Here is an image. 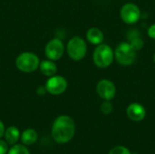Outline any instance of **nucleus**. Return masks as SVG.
<instances>
[{
    "instance_id": "5701e85b",
    "label": "nucleus",
    "mask_w": 155,
    "mask_h": 154,
    "mask_svg": "<svg viewBox=\"0 0 155 154\" xmlns=\"http://www.w3.org/2000/svg\"><path fill=\"white\" fill-rule=\"evenodd\" d=\"M153 61H154V63H155V54H154V55H153Z\"/></svg>"
},
{
    "instance_id": "aec40b11",
    "label": "nucleus",
    "mask_w": 155,
    "mask_h": 154,
    "mask_svg": "<svg viewBox=\"0 0 155 154\" xmlns=\"http://www.w3.org/2000/svg\"><path fill=\"white\" fill-rule=\"evenodd\" d=\"M148 35L152 39H154L155 40V24L154 25H152L149 27V29H148Z\"/></svg>"
},
{
    "instance_id": "20e7f679",
    "label": "nucleus",
    "mask_w": 155,
    "mask_h": 154,
    "mask_svg": "<svg viewBox=\"0 0 155 154\" xmlns=\"http://www.w3.org/2000/svg\"><path fill=\"white\" fill-rule=\"evenodd\" d=\"M66 51L72 60L81 61L87 53V44L82 37L74 36L69 40L66 45Z\"/></svg>"
},
{
    "instance_id": "412c9836",
    "label": "nucleus",
    "mask_w": 155,
    "mask_h": 154,
    "mask_svg": "<svg viewBox=\"0 0 155 154\" xmlns=\"http://www.w3.org/2000/svg\"><path fill=\"white\" fill-rule=\"evenodd\" d=\"M36 93H37V94H38V95H45V94L47 93L45 86H40V87L37 89Z\"/></svg>"
},
{
    "instance_id": "b1692460",
    "label": "nucleus",
    "mask_w": 155,
    "mask_h": 154,
    "mask_svg": "<svg viewBox=\"0 0 155 154\" xmlns=\"http://www.w3.org/2000/svg\"><path fill=\"white\" fill-rule=\"evenodd\" d=\"M132 154H137V153H136V152H134V153H132Z\"/></svg>"
},
{
    "instance_id": "423d86ee",
    "label": "nucleus",
    "mask_w": 155,
    "mask_h": 154,
    "mask_svg": "<svg viewBox=\"0 0 155 154\" xmlns=\"http://www.w3.org/2000/svg\"><path fill=\"white\" fill-rule=\"evenodd\" d=\"M68 84L66 79L61 75H54L48 78L45 84V88L48 93L52 95H60L67 89Z\"/></svg>"
},
{
    "instance_id": "dca6fc26",
    "label": "nucleus",
    "mask_w": 155,
    "mask_h": 154,
    "mask_svg": "<svg viewBox=\"0 0 155 154\" xmlns=\"http://www.w3.org/2000/svg\"><path fill=\"white\" fill-rule=\"evenodd\" d=\"M7 154H31L25 145L22 144H14L9 150Z\"/></svg>"
},
{
    "instance_id": "ddd939ff",
    "label": "nucleus",
    "mask_w": 155,
    "mask_h": 154,
    "mask_svg": "<svg viewBox=\"0 0 155 154\" xmlns=\"http://www.w3.org/2000/svg\"><path fill=\"white\" fill-rule=\"evenodd\" d=\"M4 136H5V142L11 145L16 144V143L19 141V139L21 137L20 131L15 126H9L8 128H6L5 131Z\"/></svg>"
},
{
    "instance_id": "f257e3e1",
    "label": "nucleus",
    "mask_w": 155,
    "mask_h": 154,
    "mask_svg": "<svg viewBox=\"0 0 155 154\" xmlns=\"http://www.w3.org/2000/svg\"><path fill=\"white\" fill-rule=\"evenodd\" d=\"M52 137L59 144L69 143L75 133L74 121L68 115H60L53 123Z\"/></svg>"
},
{
    "instance_id": "f3484780",
    "label": "nucleus",
    "mask_w": 155,
    "mask_h": 154,
    "mask_svg": "<svg viewBox=\"0 0 155 154\" xmlns=\"http://www.w3.org/2000/svg\"><path fill=\"white\" fill-rule=\"evenodd\" d=\"M113 109H114V106L110 101L104 100V102L101 104V112L104 114H110L113 112Z\"/></svg>"
},
{
    "instance_id": "6e6552de",
    "label": "nucleus",
    "mask_w": 155,
    "mask_h": 154,
    "mask_svg": "<svg viewBox=\"0 0 155 154\" xmlns=\"http://www.w3.org/2000/svg\"><path fill=\"white\" fill-rule=\"evenodd\" d=\"M122 20L128 25L135 24L141 17V10L134 3H127L124 5L120 11Z\"/></svg>"
},
{
    "instance_id": "f03ea898",
    "label": "nucleus",
    "mask_w": 155,
    "mask_h": 154,
    "mask_svg": "<svg viewBox=\"0 0 155 154\" xmlns=\"http://www.w3.org/2000/svg\"><path fill=\"white\" fill-rule=\"evenodd\" d=\"M40 60L37 54L32 52H24L15 59V65L22 73L29 74L36 71L39 68Z\"/></svg>"
},
{
    "instance_id": "2eb2a0df",
    "label": "nucleus",
    "mask_w": 155,
    "mask_h": 154,
    "mask_svg": "<svg viewBox=\"0 0 155 154\" xmlns=\"http://www.w3.org/2000/svg\"><path fill=\"white\" fill-rule=\"evenodd\" d=\"M37 138H38V135H37L36 131L31 128L25 130L22 133L21 137H20L22 143L25 146L33 145L34 143H35L37 141Z\"/></svg>"
},
{
    "instance_id": "4be33fe9",
    "label": "nucleus",
    "mask_w": 155,
    "mask_h": 154,
    "mask_svg": "<svg viewBox=\"0 0 155 154\" xmlns=\"http://www.w3.org/2000/svg\"><path fill=\"white\" fill-rule=\"evenodd\" d=\"M5 125H4L3 122H2V121H0V138L4 136V134H5Z\"/></svg>"
},
{
    "instance_id": "7ed1b4c3",
    "label": "nucleus",
    "mask_w": 155,
    "mask_h": 154,
    "mask_svg": "<svg viewBox=\"0 0 155 154\" xmlns=\"http://www.w3.org/2000/svg\"><path fill=\"white\" fill-rule=\"evenodd\" d=\"M114 54L113 49L108 44H98L95 48L93 54V59L94 64L97 67L104 69L109 67L112 64L114 61Z\"/></svg>"
},
{
    "instance_id": "a211bd4d",
    "label": "nucleus",
    "mask_w": 155,
    "mask_h": 154,
    "mask_svg": "<svg viewBox=\"0 0 155 154\" xmlns=\"http://www.w3.org/2000/svg\"><path fill=\"white\" fill-rule=\"evenodd\" d=\"M108 154H132L130 150L124 146H115L110 150Z\"/></svg>"
},
{
    "instance_id": "f8f14e48",
    "label": "nucleus",
    "mask_w": 155,
    "mask_h": 154,
    "mask_svg": "<svg viewBox=\"0 0 155 154\" xmlns=\"http://www.w3.org/2000/svg\"><path fill=\"white\" fill-rule=\"evenodd\" d=\"M39 69H40V72L47 77L54 76L57 73V66L54 61H52L50 59H46V60L40 62Z\"/></svg>"
},
{
    "instance_id": "0eeeda50",
    "label": "nucleus",
    "mask_w": 155,
    "mask_h": 154,
    "mask_svg": "<svg viewBox=\"0 0 155 154\" xmlns=\"http://www.w3.org/2000/svg\"><path fill=\"white\" fill-rule=\"evenodd\" d=\"M64 52V45L61 39L54 38L51 39L45 45V54L47 59L52 61H57L61 59Z\"/></svg>"
},
{
    "instance_id": "6ab92c4d",
    "label": "nucleus",
    "mask_w": 155,
    "mask_h": 154,
    "mask_svg": "<svg viewBox=\"0 0 155 154\" xmlns=\"http://www.w3.org/2000/svg\"><path fill=\"white\" fill-rule=\"evenodd\" d=\"M8 145L5 141L0 140V154H7L8 152Z\"/></svg>"
},
{
    "instance_id": "1a4fd4ad",
    "label": "nucleus",
    "mask_w": 155,
    "mask_h": 154,
    "mask_svg": "<svg viewBox=\"0 0 155 154\" xmlns=\"http://www.w3.org/2000/svg\"><path fill=\"white\" fill-rule=\"evenodd\" d=\"M96 92L102 99L106 101H111L115 96L116 88L112 81L108 79H103L97 84Z\"/></svg>"
},
{
    "instance_id": "39448f33",
    "label": "nucleus",
    "mask_w": 155,
    "mask_h": 154,
    "mask_svg": "<svg viewBox=\"0 0 155 154\" xmlns=\"http://www.w3.org/2000/svg\"><path fill=\"white\" fill-rule=\"evenodd\" d=\"M116 61L124 66L131 65L136 58V51L133 49L129 43H121L114 51Z\"/></svg>"
},
{
    "instance_id": "4468645a",
    "label": "nucleus",
    "mask_w": 155,
    "mask_h": 154,
    "mask_svg": "<svg viewBox=\"0 0 155 154\" xmlns=\"http://www.w3.org/2000/svg\"><path fill=\"white\" fill-rule=\"evenodd\" d=\"M86 38L92 44H101L104 41V34L99 28L92 27L88 29Z\"/></svg>"
},
{
    "instance_id": "9b49d317",
    "label": "nucleus",
    "mask_w": 155,
    "mask_h": 154,
    "mask_svg": "<svg viewBox=\"0 0 155 154\" xmlns=\"http://www.w3.org/2000/svg\"><path fill=\"white\" fill-rule=\"evenodd\" d=\"M127 37L129 40V44L130 45L133 47L134 50L135 51H139L143 47V40L142 38L141 33L138 31V29H131L128 34H127Z\"/></svg>"
},
{
    "instance_id": "9d476101",
    "label": "nucleus",
    "mask_w": 155,
    "mask_h": 154,
    "mask_svg": "<svg viewBox=\"0 0 155 154\" xmlns=\"http://www.w3.org/2000/svg\"><path fill=\"white\" fill-rule=\"evenodd\" d=\"M126 113L130 120L134 122H141L146 116V110L143 105L138 103H134L127 107Z\"/></svg>"
}]
</instances>
